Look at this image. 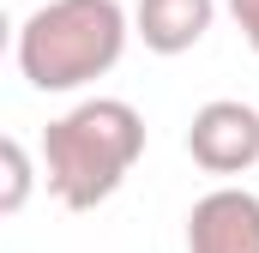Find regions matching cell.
Masks as SVG:
<instances>
[{"label":"cell","mask_w":259,"mask_h":253,"mask_svg":"<svg viewBox=\"0 0 259 253\" xmlns=\"http://www.w3.org/2000/svg\"><path fill=\"white\" fill-rule=\"evenodd\" d=\"M145 157V115L127 97H84L42 133V175L66 211H97Z\"/></svg>","instance_id":"cell-1"},{"label":"cell","mask_w":259,"mask_h":253,"mask_svg":"<svg viewBox=\"0 0 259 253\" xmlns=\"http://www.w3.org/2000/svg\"><path fill=\"white\" fill-rule=\"evenodd\" d=\"M127 6L121 0H49L18 24V72L36 91H78L127 55Z\"/></svg>","instance_id":"cell-2"},{"label":"cell","mask_w":259,"mask_h":253,"mask_svg":"<svg viewBox=\"0 0 259 253\" xmlns=\"http://www.w3.org/2000/svg\"><path fill=\"white\" fill-rule=\"evenodd\" d=\"M187 157L205 175H247L259 163V109L235 103V97L205 103L187 126Z\"/></svg>","instance_id":"cell-3"},{"label":"cell","mask_w":259,"mask_h":253,"mask_svg":"<svg viewBox=\"0 0 259 253\" xmlns=\"http://www.w3.org/2000/svg\"><path fill=\"white\" fill-rule=\"evenodd\" d=\"M187 253H259V193L211 187L187 211Z\"/></svg>","instance_id":"cell-4"},{"label":"cell","mask_w":259,"mask_h":253,"mask_svg":"<svg viewBox=\"0 0 259 253\" xmlns=\"http://www.w3.org/2000/svg\"><path fill=\"white\" fill-rule=\"evenodd\" d=\"M217 18V0H139L133 6V30L151 55H187L205 43Z\"/></svg>","instance_id":"cell-5"},{"label":"cell","mask_w":259,"mask_h":253,"mask_svg":"<svg viewBox=\"0 0 259 253\" xmlns=\"http://www.w3.org/2000/svg\"><path fill=\"white\" fill-rule=\"evenodd\" d=\"M0 169H6L0 217H18V211H24V199H30V151H24V139H6V145H0Z\"/></svg>","instance_id":"cell-6"},{"label":"cell","mask_w":259,"mask_h":253,"mask_svg":"<svg viewBox=\"0 0 259 253\" xmlns=\"http://www.w3.org/2000/svg\"><path fill=\"white\" fill-rule=\"evenodd\" d=\"M229 18L241 24V36H247V49L259 55V0H229Z\"/></svg>","instance_id":"cell-7"}]
</instances>
